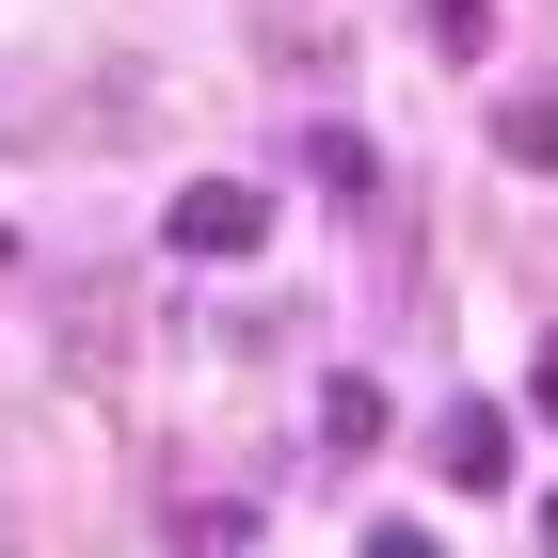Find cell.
Here are the masks:
<instances>
[{"label":"cell","mask_w":558,"mask_h":558,"mask_svg":"<svg viewBox=\"0 0 558 558\" xmlns=\"http://www.w3.org/2000/svg\"><path fill=\"white\" fill-rule=\"evenodd\" d=\"M256 240H271L256 175H192V192H175V256H256Z\"/></svg>","instance_id":"obj_1"},{"label":"cell","mask_w":558,"mask_h":558,"mask_svg":"<svg viewBox=\"0 0 558 558\" xmlns=\"http://www.w3.org/2000/svg\"><path fill=\"white\" fill-rule=\"evenodd\" d=\"M430 463L463 478V495H495V478H511V415H495V399H447V415H430Z\"/></svg>","instance_id":"obj_2"},{"label":"cell","mask_w":558,"mask_h":558,"mask_svg":"<svg viewBox=\"0 0 558 558\" xmlns=\"http://www.w3.org/2000/svg\"><path fill=\"white\" fill-rule=\"evenodd\" d=\"M495 144H511L526 175H558V81H511V96H495Z\"/></svg>","instance_id":"obj_3"},{"label":"cell","mask_w":558,"mask_h":558,"mask_svg":"<svg viewBox=\"0 0 558 558\" xmlns=\"http://www.w3.org/2000/svg\"><path fill=\"white\" fill-rule=\"evenodd\" d=\"M319 447H336V463H367V447H384V399L336 384V399H319Z\"/></svg>","instance_id":"obj_4"},{"label":"cell","mask_w":558,"mask_h":558,"mask_svg":"<svg viewBox=\"0 0 558 558\" xmlns=\"http://www.w3.org/2000/svg\"><path fill=\"white\" fill-rule=\"evenodd\" d=\"M415 16H430L447 48H478V33H495V0H415Z\"/></svg>","instance_id":"obj_5"},{"label":"cell","mask_w":558,"mask_h":558,"mask_svg":"<svg viewBox=\"0 0 558 558\" xmlns=\"http://www.w3.org/2000/svg\"><path fill=\"white\" fill-rule=\"evenodd\" d=\"M367 558H447V543H430V526H367Z\"/></svg>","instance_id":"obj_6"},{"label":"cell","mask_w":558,"mask_h":558,"mask_svg":"<svg viewBox=\"0 0 558 558\" xmlns=\"http://www.w3.org/2000/svg\"><path fill=\"white\" fill-rule=\"evenodd\" d=\"M543 558H558V495H543Z\"/></svg>","instance_id":"obj_7"},{"label":"cell","mask_w":558,"mask_h":558,"mask_svg":"<svg viewBox=\"0 0 558 558\" xmlns=\"http://www.w3.org/2000/svg\"><path fill=\"white\" fill-rule=\"evenodd\" d=\"M0 558H16V543H0Z\"/></svg>","instance_id":"obj_8"}]
</instances>
